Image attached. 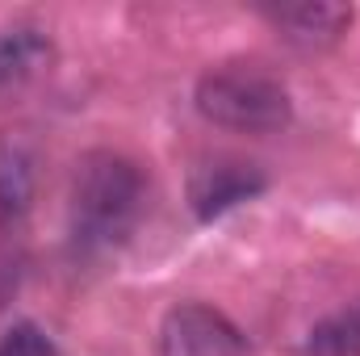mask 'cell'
I'll return each instance as SVG.
<instances>
[{"label": "cell", "instance_id": "9c48e42d", "mask_svg": "<svg viewBox=\"0 0 360 356\" xmlns=\"http://www.w3.org/2000/svg\"><path fill=\"white\" fill-rule=\"evenodd\" d=\"M0 356H59V348L38 323H13L0 331Z\"/></svg>", "mask_w": 360, "mask_h": 356}, {"label": "cell", "instance_id": "8992f818", "mask_svg": "<svg viewBox=\"0 0 360 356\" xmlns=\"http://www.w3.org/2000/svg\"><path fill=\"white\" fill-rule=\"evenodd\" d=\"M38 184V151L25 130H0V227L25 218Z\"/></svg>", "mask_w": 360, "mask_h": 356}, {"label": "cell", "instance_id": "3957f363", "mask_svg": "<svg viewBox=\"0 0 360 356\" xmlns=\"http://www.w3.org/2000/svg\"><path fill=\"white\" fill-rule=\"evenodd\" d=\"M248 336L205 302H180L160 323V356H243Z\"/></svg>", "mask_w": 360, "mask_h": 356}, {"label": "cell", "instance_id": "277c9868", "mask_svg": "<svg viewBox=\"0 0 360 356\" xmlns=\"http://www.w3.org/2000/svg\"><path fill=\"white\" fill-rule=\"evenodd\" d=\"M264 189H269V177H264L256 164L218 155V160L197 164V168L188 172V205H193V214H197L201 222H214V218H222L226 210L252 201V197L264 193Z\"/></svg>", "mask_w": 360, "mask_h": 356}, {"label": "cell", "instance_id": "5b68a950", "mask_svg": "<svg viewBox=\"0 0 360 356\" xmlns=\"http://www.w3.org/2000/svg\"><path fill=\"white\" fill-rule=\"evenodd\" d=\"M260 17L276 30V38H285L297 51H331L352 25V8L348 4H331V0L264 4Z\"/></svg>", "mask_w": 360, "mask_h": 356}, {"label": "cell", "instance_id": "52a82bcc", "mask_svg": "<svg viewBox=\"0 0 360 356\" xmlns=\"http://www.w3.org/2000/svg\"><path fill=\"white\" fill-rule=\"evenodd\" d=\"M55 46L38 25H4L0 30V92L25 89L42 72H51Z\"/></svg>", "mask_w": 360, "mask_h": 356}, {"label": "cell", "instance_id": "7a4b0ae2", "mask_svg": "<svg viewBox=\"0 0 360 356\" xmlns=\"http://www.w3.org/2000/svg\"><path fill=\"white\" fill-rule=\"evenodd\" d=\"M193 105L210 126L239 130V134H276L293 122L289 89L281 84V76H272L260 63L210 68L197 80Z\"/></svg>", "mask_w": 360, "mask_h": 356}, {"label": "cell", "instance_id": "6da1fadb", "mask_svg": "<svg viewBox=\"0 0 360 356\" xmlns=\"http://www.w3.org/2000/svg\"><path fill=\"white\" fill-rule=\"evenodd\" d=\"M143 172L134 160L117 155V151H89L76 164L72 177V243L76 252L96 256L117 248L143 210Z\"/></svg>", "mask_w": 360, "mask_h": 356}, {"label": "cell", "instance_id": "ba28073f", "mask_svg": "<svg viewBox=\"0 0 360 356\" xmlns=\"http://www.w3.org/2000/svg\"><path fill=\"white\" fill-rule=\"evenodd\" d=\"M297 356H360V302L340 306L335 314L319 319L302 336Z\"/></svg>", "mask_w": 360, "mask_h": 356}]
</instances>
